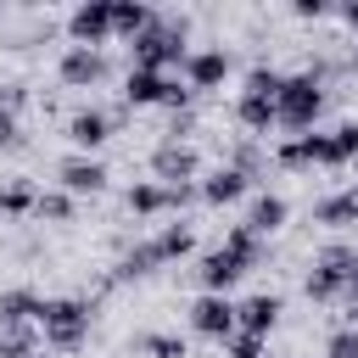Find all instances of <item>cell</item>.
<instances>
[{"instance_id": "cell-10", "label": "cell", "mask_w": 358, "mask_h": 358, "mask_svg": "<svg viewBox=\"0 0 358 358\" xmlns=\"http://www.w3.org/2000/svg\"><path fill=\"white\" fill-rule=\"evenodd\" d=\"M67 39L101 50V45L112 39V0H78V6L67 11Z\"/></svg>"}, {"instance_id": "cell-28", "label": "cell", "mask_w": 358, "mask_h": 358, "mask_svg": "<svg viewBox=\"0 0 358 358\" xmlns=\"http://www.w3.org/2000/svg\"><path fill=\"white\" fill-rule=\"evenodd\" d=\"M347 162H358V123L330 129V168H347Z\"/></svg>"}, {"instance_id": "cell-25", "label": "cell", "mask_w": 358, "mask_h": 358, "mask_svg": "<svg viewBox=\"0 0 358 358\" xmlns=\"http://www.w3.org/2000/svg\"><path fill=\"white\" fill-rule=\"evenodd\" d=\"M34 201H39V190L28 179H6L0 185V218H22V213H34Z\"/></svg>"}, {"instance_id": "cell-9", "label": "cell", "mask_w": 358, "mask_h": 358, "mask_svg": "<svg viewBox=\"0 0 358 358\" xmlns=\"http://www.w3.org/2000/svg\"><path fill=\"white\" fill-rule=\"evenodd\" d=\"M106 179H112V173H106L101 157H78V151H67V157L56 162V190H67L73 201H78V196H101Z\"/></svg>"}, {"instance_id": "cell-29", "label": "cell", "mask_w": 358, "mask_h": 358, "mask_svg": "<svg viewBox=\"0 0 358 358\" xmlns=\"http://www.w3.org/2000/svg\"><path fill=\"white\" fill-rule=\"evenodd\" d=\"M263 347H268V336H252V330H235V336L224 341V358H263Z\"/></svg>"}, {"instance_id": "cell-1", "label": "cell", "mask_w": 358, "mask_h": 358, "mask_svg": "<svg viewBox=\"0 0 358 358\" xmlns=\"http://www.w3.org/2000/svg\"><path fill=\"white\" fill-rule=\"evenodd\" d=\"M257 263H263V235H252L246 224H229V229H224V241H218L213 252H201V257H196V285H201V291L229 296V285H235L241 274H252Z\"/></svg>"}, {"instance_id": "cell-32", "label": "cell", "mask_w": 358, "mask_h": 358, "mask_svg": "<svg viewBox=\"0 0 358 358\" xmlns=\"http://www.w3.org/2000/svg\"><path fill=\"white\" fill-rule=\"evenodd\" d=\"M291 17H302V22H319V17H330V0H291Z\"/></svg>"}, {"instance_id": "cell-17", "label": "cell", "mask_w": 358, "mask_h": 358, "mask_svg": "<svg viewBox=\"0 0 358 358\" xmlns=\"http://www.w3.org/2000/svg\"><path fill=\"white\" fill-rule=\"evenodd\" d=\"M285 218H291L285 196H274V190H257V196L246 201V218H241V224H246L252 235H263V241H268L274 229H285Z\"/></svg>"}, {"instance_id": "cell-16", "label": "cell", "mask_w": 358, "mask_h": 358, "mask_svg": "<svg viewBox=\"0 0 358 358\" xmlns=\"http://www.w3.org/2000/svg\"><path fill=\"white\" fill-rule=\"evenodd\" d=\"M246 190H252V179H246L241 168H229V162H218V168L201 179V201H207V207H235Z\"/></svg>"}, {"instance_id": "cell-22", "label": "cell", "mask_w": 358, "mask_h": 358, "mask_svg": "<svg viewBox=\"0 0 358 358\" xmlns=\"http://www.w3.org/2000/svg\"><path fill=\"white\" fill-rule=\"evenodd\" d=\"M39 341H45L39 324H0V358H34V352H45Z\"/></svg>"}, {"instance_id": "cell-13", "label": "cell", "mask_w": 358, "mask_h": 358, "mask_svg": "<svg viewBox=\"0 0 358 358\" xmlns=\"http://www.w3.org/2000/svg\"><path fill=\"white\" fill-rule=\"evenodd\" d=\"M229 67H235V62H229V50H224V45H218V50H190V56H185V67H179V78L201 95V90H218V84L229 78Z\"/></svg>"}, {"instance_id": "cell-18", "label": "cell", "mask_w": 358, "mask_h": 358, "mask_svg": "<svg viewBox=\"0 0 358 358\" xmlns=\"http://www.w3.org/2000/svg\"><path fill=\"white\" fill-rule=\"evenodd\" d=\"M280 313H285V302H280L274 291H257V296L235 302V324H241V330H252V336H268V330L280 324Z\"/></svg>"}, {"instance_id": "cell-30", "label": "cell", "mask_w": 358, "mask_h": 358, "mask_svg": "<svg viewBox=\"0 0 358 358\" xmlns=\"http://www.w3.org/2000/svg\"><path fill=\"white\" fill-rule=\"evenodd\" d=\"M229 168H241L246 179H257V173H263V151H257V145H235V151H229Z\"/></svg>"}, {"instance_id": "cell-23", "label": "cell", "mask_w": 358, "mask_h": 358, "mask_svg": "<svg viewBox=\"0 0 358 358\" xmlns=\"http://www.w3.org/2000/svg\"><path fill=\"white\" fill-rule=\"evenodd\" d=\"M134 352H140V358H190L185 336H173V330H145V336L134 341Z\"/></svg>"}, {"instance_id": "cell-11", "label": "cell", "mask_w": 358, "mask_h": 358, "mask_svg": "<svg viewBox=\"0 0 358 358\" xmlns=\"http://www.w3.org/2000/svg\"><path fill=\"white\" fill-rule=\"evenodd\" d=\"M151 179H157V185H196V179H201V157H196L190 145H179V140H157V151H151Z\"/></svg>"}, {"instance_id": "cell-37", "label": "cell", "mask_w": 358, "mask_h": 358, "mask_svg": "<svg viewBox=\"0 0 358 358\" xmlns=\"http://www.w3.org/2000/svg\"><path fill=\"white\" fill-rule=\"evenodd\" d=\"M34 358H45V352H34Z\"/></svg>"}, {"instance_id": "cell-26", "label": "cell", "mask_w": 358, "mask_h": 358, "mask_svg": "<svg viewBox=\"0 0 358 358\" xmlns=\"http://www.w3.org/2000/svg\"><path fill=\"white\" fill-rule=\"evenodd\" d=\"M302 291H308L313 302H341V296H347V280L313 263V268H308V280H302Z\"/></svg>"}, {"instance_id": "cell-24", "label": "cell", "mask_w": 358, "mask_h": 358, "mask_svg": "<svg viewBox=\"0 0 358 358\" xmlns=\"http://www.w3.org/2000/svg\"><path fill=\"white\" fill-rule=\"evenodd\" d=\"M73 213H78V201L67 190H39V201H34V218L39 224H73Z\"/></svg>"}, {"instance_id": "cell-33", "label": "cell", "mask_w": 358, "mask_h": 358, "mask_svg": "<svg viewBox=\"0 0 358 358\" xmlns=\"http://www.w3.org/2000/svg\"><path fill=\"white\" fill-rule=\"evenodd\" d=\"M17 145H22V123L0 112V151H17Z\"/></svg>"}, {"instance_id": "cell-20", "label": "cell", "mask_w": 358, "mask_h": 358, "mask_svg": "<svg viewBox=\"0 0 358 358\" xmlns=\"http://www.w3.org/2000/svg\"><path fill=\"white\" fill-rule=\"evenodd\" d=\"M157 22V11L145 0H112V39H140Z\"/></svg>"}, {"instance_id": "cell-5", "label": "cell", "mask_w": 358, "mask_h": 358, "mask_svg": "<svg viewBox=\"0 0 358 358\" xmlns=\"http://www.w3.org/2000/svg\"><path fill=\"white\" fill-rule=\"evenodd\" d=\"M90 302L84 296H45V319H39V336L50 352H78L84 336H90Z\"/></svg>"}, {"instance_id": "cell-8", "label": "cell", "mask_w": 358, "mask_h": 358, "mask_svg": "<svg viewBox=\"0 0 358 358\" xmlns=\"http://www.w3.org/2000/svg\"><path fill=\"white\" fill-rule=\"evenodd\" d=\"M112 129H117V112H106V106H78L73 117H67V145L78 151V157H95L106 140H112Z\"/></svg>"}, {"instance_id": "cell-34", "label": "cell", "mask_w": 358, "mask_h": 358, "mask_svg": "<svg viewBox=\"0 0 358 358\" xmlns=\"http://www.w3.org/2000/svg\"><path fill=\"white\" fill-rule=\"evenodd\" d=\"M336 17H341L347 28H358V0H341V6H336Z\"/></svg>"}, {"instance_id": "cell-3", "label": "cell", "mask_w": 358, "mask_h": 358, "mask_svg": "<svg viewBox=\"0 0 358 358\" xmlns=\"http://www.w3.org/2000/svg\"><path fill=\"white\" fill-rule=\"evenodd\" d=\"M129 56H134V67H145V73H173V67H185V56H190V45H185V17H157L140 39H129Z\"/></svg>"}, {"instance_id": "cell-31", "label": "cell", "mask_w": 358, "mask_h": 358, "mask_svg": "<svg viewBox=\"0 0 358 358\" xmlns=\"http://www.w3.org/2000/svg\"><path fill=\"white\" fill-rule=\"evenodd\" d=\"M22 106H28V90H22L17 78H11V84H0V112H6V117H17Z\"/></svg>"}, {"instance_id": "cell-36", "label": "cell", "mask_w": 358, "mask_h": 358, "mask_svg": "<svg viewBox=\"0 0 358 358\" xmlns=\"http://www.w3.org/2000/svg\"><path fill=\"white\" fill-rule=\"evenodd\" d=\"M352 67H358V50H352Z\"/></svg>"}, {"instance_id": "cell-2", "label": "cell", "mask_w": 358, "mask_h": 358, "mask_svg": "<svg viewBox=\"0 0 358 358\" xmlns=\"http://www.w3.org/2000/svg\"><path fill=\"white\" fill-rule=\"evenodd\" d=\"M190 246H196V229L179 218V224H162V229H151L145 241H134L117 263H112V280L123 285V280H145V274H157L162 263H179V257H190Z\"/></svg>"}, {"instance_id": "cell-35", "label": "cell", "mask_w": 358, "mask_h": 358, "mask_svg": "<svg viewBox=\"0 0 358 358\" xmlns=\"http://www.w3.org/2000/svg\"><path fill=\"white\" fill-rule=\"evenodd\" d=\"M347 302H352V308H358V274H352V280H347Z\"/></svg>"}, {"instance_id": "cell-27", "label": "cell", "mask_w": 358, "mask_h": 358, "mask_svg": "<svg viewBox=\"0 0 358 358\" xmlns=\"http://www.w3.org/2000/svg\"><path fill=\"white\" fill-rule=\"evenodd\" d=\"M319 268H330V274H341V280H352L358 274V246H347V241H330L319 257H313Z\"/></svg>"}, {"instance_id": "cell-7", "label": "cell", "mask_w": 358, "mask_h": 358, "mask_svg": "<svg viewBox=\"0 0 358 358\" xmlns=\"http://www.w3.org/2000/svg\"><path fill=\"white\" fill-rule=\"evenodd\" d=\"M56 78H62L67 90H95V84H106V78H112V62H106V50L67 45V50H62V62H56Z\"/></svg>"}, {"instance_id": "cell-12", "label": "cell", "mask_w": 358, "mask_h": 358, "mask_svg": "<svg viewBox=\"0 0 358 358\" xmlns=\"http://www.w3.org/2000/svg\"><path fill=\"white\" fill-rule=\"evenodd\" d=\"M190 330H196V336H213V341L224 347V341L241 330V324H235V302L218 296V291H201V296L190 302Z\"/></svg>"}, {"instance_id": "cell-15", "label": "cell", "mask_w": 358, "mask_h": 358, "mask_svg": "<svg viewBox=\"0 0 358 358\" xmlns=\"http://www.w3.org/2000/svg\"><path fill=\"white\" fill-rule=\"evenodd\" d=\"M280 168H330V134H285V145L274 151Z\"/></svg>"}, {"instance_id": "cell-14", "label": "cell", "mask_w": 358, "mask_h": 358, "mask_svg": "<svg viewBox=\"0 0 358 358\" xmlns=\"http://www.w3.org/2000/svg\"><path fill=\"white\" fill-rule=\"evenodd\" d=\"M274 95H280V90H241V95H235V123H241L246 134H268V129H280V117H274Z\"/></svg>"}, {"instance_id": "cell-4", "label": "cell", "mask_w": 358, "mask_h": 358, "mask_svg": "<svg viewBox=\"0 0 358 358\" xmlns=\"http://www.w3.org/2000/svg\"><path fill=\"white\" fill-rule=\"evenodd\" d=\"M319 112H324V84H319L313 73H285V78H280V95H274V117H280V129H291V134H313Z\"/></svg>"}, {"instance_id": "cell-21", "label": "cell", "mask_w": 358, "mask_h": 358, "mask_svg": "<svg viewBox=\"0 0 358 358\" xmlns=\"http://www.w3.org/2000/svg\"><path fill=\"white\" fill-rule=\"evenodd\" d=\"M313 224H330V229H347V224H358V185H347V190L324 196V201L313 207Z\"/></svg>"}, {"instance_id": "cell-19", "label": "cell", "mask_w": 358, "mask_h": 358, "mask_svg": "<svg viewBox=\"0 0 358 358\" xmlns=\"http://www.w3.org/2000/svg\"><path fill=\"white\" fill-rule=\"evenodd\" d=\"M45 319V296L28 291V285H11L0 291V324H39Z\"/></svg>"}, {"instance_id": "cell-6", "label": "cell", "mask_w": 358, "mask_h": 358, "mask_svg": "<svg viewBox=\"0 0 358 358\" xmlns=\"http://www.w3.org/2000/svg\"><path fill=\"white\" fill-rule=\"evenodd\" d=\"M196 90L179 78V73H145V67H129L123 78V106H168V112H190Z\"/></svg>"}]
</instances>
